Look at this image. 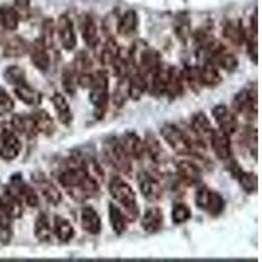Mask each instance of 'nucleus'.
Listing matches in <instances>:
<instances>
[{
    "label": "nucleus",
    "mask_w": 262,
    "mask_h": 262,
    "mask_svg": "<svg viewBox=\"0 0 262 262\" xmlns=\"http://www.w3.org/2000/svg\"><path fill=\"white\" fill-rule=\"evenodd\" d=\"M58 181L71 198L78 202H85L100 194L101 184H98L85 168V154L75 151L66 160L64 168L59 172Z\"/></svg>",
    "instance_id": "f257e3e1"
},
{
    "label": "nucleus",
    "mask_w": 262,
    "mask_h": 262,
    "mask_svg": "<svg viewBox=\"0 0 262 262\" xmlns=\"http://www.w3.org/2000/svg\"><path fill=\"white\" fill-rule=\"evenodd\" d=\"M109 193L112 198L118 203V207L122 210L127 221L133 222L139 216L137 194L134 189L119 176H113L109 181Z\"/></svg>",
    "instance_id": "f03ea898"
},
{
    "label": "nucleus",
    "mask_w": 262,
    "mask_h": 262,
    "mask_svg": "<svg viewBox=\"0 0 262 262\" xmlns=\"http://www.w3.org/2000/svg\"><path fill=\"white\" fill-rule=\"evenodd\" d=\"M90 100L95 107V116L101 119L106 113L109 101V76L105 70H98L93 74V81L90 86Z\"/></svg>",
    "instance_id": "7ed1b4c3"
},
{
    "label": "nucleus",
    "mask_w": 262,
    "mask_h": 262,
    "mask_svg": "<svg viewBox=\"0 0 262 262\" xmlns=\"http://www.w3.org/2000/svg\"><path fill=\"white\" fill-rule=\"evenodd\" d=\"M102 154L106 163L121 174L130 176L133 172V164L131 159L126 155L122 146L119 143L118 138L109 137L102 143Z\"/></svg>",
    "instance_id": "20e7f679"
},
{
    "label": "nucleus",
    "mask_w": 262,
    "mask_h": 262,
    "mask_svg": "<svg viewBox=\"0 0 262 262\" xmlns=\"http://www.w3.org/2000/svg\"><path fill=\"white\" fill-rule=\"evenodd\" d=\"M160 134L163 139L169 144L170 148L176 152L177 155H191L188 137H186V134H185L181 127H179L174 123H165V125L161 126Z\"/></svg>",
    "instance_id": "39448f33"
},
{
    "label": "nucleus",
    "mask_w": 262,
    "mask_h": 262,
    "mask_svg": "<svg viewBox=\"0 0 262 262\" xmlns=\"http://www.w3.org/2000/svg\"><path fill=\"white\" fill-rule=\"evenodd\" d=\"M195 205L198 206V209L206 211L210 216L216 217L223 212L226 207V201L217 191L202 186L198 189L195 194Z\"/></svg>",
    "instance_id": "423d86ee"
},
{
    "label": "nucleus",
    "mask_w": 262,
    "mask_h": 262,
    "mask_svg": "<svg viewBox=\"0 0 262 262\" xmlns=\"http://www.w3.org/2000/svg\"><path fill=\"white\" fill-rule=\"evenodd\" d=\"M257 90L254 88H244L233 98V113L243 116L245 118H256L258 101H257Z\"/></svg>",
    "instance_id": "0eeeda50"
},
{
    "label": "nucleus",
    "mask_w": 262,
    "mask_h": 262,
    "mask_svg": "<svg viewBox=\"0 0 262 262\" xmlns=\"http://www.w3.org/2000/svg\"><path fill=\"white\" fill-rule=\"evenodd\" d=\"M8 189L23 205H27L28 207H33V209L39 205V196L37 190L32 185L28 184L21 174L12 176V179L9 180Z\"/></svg>",
    "instance_id": "6e6552de"
},
{
    "label": "nucleus",
    "mask_w": 262,
    "mask_h": 262,
    "mask_svg": "<svg viewBox=\"0 0 262 262\" xmlns=\"http://www.w3.org/2000/svg\"><path fill=\"white\" fill-rule=\"evenodd\" d=\"M23 149V143L12 127L3 128L0 133V159L4 161H13L17 159Z\"/></svg>",
    "instance_id": "1a4fd4ad"
},
{
    "label": "nucleus",
    "mask_w": 262,
    "mask_h": 262,
    "mask_svg": "<svg viewBox=\"0 0 262 262\" xmlns=\"http://www.w3.org/2000/svg\"><path fill=\"white\" fill-rule=\"evenodd\" d=\"M33 184L36 185V190L43 196V200L51 206H58L62 202L63 196L62 191L58 189V186L49 179L46 174L41 172L33 173L32 176Z\"/></svg>",
    "instance_id": "9d476101"
},
{
    "label": "nucleus",
    "mask_w": 262,
    "mask_h": 262,
    "mask_svg": "<svg viewBox=\"0 0 262 262\" xmlns=\"http://www.w3.org/2000/svg\"><path fill=\"white\" fill-rule=\"evenodd\" d=\"M139 190L144 200L148 202H158L163 196V186L158 177L148 170H140L137 176Z\"/></svg>",
    "instance_id": "9b49d317"
},
{
    "label": "nucleus",
    "mask_w": 262,
    "mask_h": 262,
    "mask_svg": "<svg viewBox=\"0 0 262 262\" xmlns=\"http://www.w3.org/2000/svg\"><path fill=\"white\" fill-rule=\"evenodd\" d=\"M57 29V36L59 38L60 45L64 50L72 51L76 45H78V38H76V33H75L74 23L70 18L69 15H60L55 25Z\"/></svg>",
    "instance_id": "f8f14e48"
},
{
    "label": "nucleus",
    "mask_w": 262,
    "mask_h": 262,
    "mask_svg": "<svg viewBox=\"0 0 262 262\" xmlns=\"http://www.w3.org/2000/svg\"><path fill=\"white\" fill-rule=\"evenodd\" d=\"M119 143L122 146L123 151L131 160H142L146 156L144 149V140L134 133V131H126L118 138Z\"/></svg>",
    "instance_id": "ddd939ff"
},
{
    "label": "nucleus",
    "mask_w": 262,
    "mask_h": 262,
    "mask_svg": "<svg viewBox=\"0 0 262 262\" xmlns=\"http://www.w3.org/2000/svg\"><path fill=\"white\" fill-rule=\"evenodd\" d=\"M0 212L8 215L13 221L20 219L24 212V205L13 195L8 186L3 185H0Z\"/></svg>",
    "instance_id": "4468645a"
},
{
    "label": "nucleus",
    "mask_w": 262,
    "mask_h": 262,
    "mask_svg": "<svg viewBox=\"0 0 262 262\" xmlns=\"http://www.w3.org/2000/svg\"><path fill=\"white\" fill-rule=\"evenodd\" d=\"M28 53L30 55V62L38 71L48 72L51 66V57L49 54V49L45 43L41 41V38H37L29 43Z\"/></svg>",
    "instance_id": "2eb2a0df"
},
{
    "label": "nucleus",
    "mask_w": 262,
    "mask_h": 262,
    "mask_svg": "<svg viewBox=\"0 0 262 262\" xmlns=\"http://www.w3.org/2000/svg\"><path fill=\"white\" fill-rule=\"evenodd\" d=\"M212 117L219 125V128L227 133L228 135H233L238 130V121L236 114L226 105H216L211 112Z\"/></svg>",
    "instance_id": "dca6fc26"
},
{
    "label": "nucleus",
    "mask_w": 262,
    "mask_h": 262,
    "mask_svg": "<svg viewBox=\"0 0 262 262\" xmlns=\"http://www.w3.org/2000/svg\"><path fill=\"white\" fill-rule=\"evenodd\" d=\"M176 173L180 181L186 185V186H195V185H200L202 182L201 168L193 161H176Z\"/></svg>",
    "instance_id": "f3484780"
},
{
    "label": "nucleus",
    "mask_w": 262,
    "mask_h": 262,
    "mask_svg": "<svg viewBox=\"0 0 262 262\" xmlns=\"http://www.w3.org/2000/svg\"><path fill=\"white\" fill-rule=\"evenodd\" d=\"M210 144L214 151L215 156L219 160H228L232 158V143H231V135L224 133L223 130L217 128L212 131L211 138H210Z\"/></svg>",
    "instance_id": "a211bd4d"
},
{
    "label": "nucleus",
    "mask_w": 262,
    "mask_h": 262,
    "mask_svg": "<svg viewBox=\"0 0 262 262\" xmlns=\"http://www.w3.org/2000/svg\"><path fill=\"white\" fill-rule=\"evenodd\" d=\"M79 27H80L81 37L85 42L86 48L96 49L100 43V37H98V29L96 20L91 13H83L79 18Z\"/></svg>",
    "instance_id": "6ab92c4d"
},
{
    "label": "nucleus",
    "mask_w": 262,
    "mask_h": 262,
    "mask_svg": "<svg viewBox=\"0 0 262 262\" xmlns=\"http://www.w3.org/2000/svg\"><path fill=\"white\" fill-rule=\"evenodd\" d=\"M144 149H146V156H148L151 163L155 164L158 168L163 167L168 161L167 152L152 133H147L146 139H144Z\"/></svg>",
    "instance_id": "aec40b11"
},
{
    "label": "nucleus",
    "mask_w": 262,
    "mask_h": 262,
    "mask_svg": "<svg viewBox=\"0 0 262 262\" xmlns=\"http://www.w3.org/2000/svg\"><path fill=\"white\" fill-rule=\"evenodd\" d=\"M9 125L18 135H23L28 139H34L38 135L36 123L30 114H13Z\"/></svg>",
    "instance_id": "412c9836"
},
{
    "label": "nucleus",
    "mask_w": 262,
    "mask_h": 262,
    "mask_svg": "<svg viewBox=\"0 0 262 262\" xmlns=\"http://www.w3.org/2000/svg\"><path fill=\"white\" fill-rule=\"evenodd\" d=\"M80 223L81 228H83L85 232L91 233V235L96 236L100 235V232H101V217H100L97 211H96L93 207H91V206H84L83 209H81Z\"/></svg>",
    "instance_id": "4be33fe9"
},
{
    "label": "nucleus",
    "mask_w": 262,
    "mask_h": 262,
    "mask_svg": "<svg viewBox=\"0 0 262 262\" xmlns=\"http://www.w3.org/2000/svg\"><path fill=\"white\" fill-rule=\"evenodd\" d=\"M257 12L250 20V28L245 29L244 43L247 45L248 55L254 64H258V29H257Z\"/></svg>",
    "instance_id": "5701e85b"
},
{
    "label": "nucleus",
    "mask_w": 262,
    "mask_h": 262,
    "mask_svg": "<svg viewBox=\"0 0 262 262\" xmlns=\"http://www.w3.org/2000/svg\"><path fill=\"white\" fill-rule=\"evenodd\" d=\"M140 226L147 233L159 232L164 226V214L159 207H149L142 216Z\"/></svg>",
    "instance_id": "b1692460"
},
{
    "label": "nucleus",
    "mask_w": 262,
    "mask_h": 262,
    "mask_svg": "<svg viewBox=\"0 0 262 262\" xmlns=\"http://www.w3.org/2000/svg\"><path fill=\"white\" fill-rule=\"evenodd\" d=\"M184 79H182V72L176 66H170L169 78H168L164 96H167L170 100H176L177 97L184 93Z\"/></svg>",
    "instance_id": "393cba45"
},
{
    "label": "nucleus",
    "mask_w": 262,
    "mask_h": 262,
    "mask_svg": "<svg viewBox=\"0 0 262 262\" xmlns=\"http://www.w3.org/2000/svg\"><path fill=\"white\" fill-rule=\"evenodd\" d=\"M190 128L203 140V142H205V143L210 142V138H211L212 131H214L209 117L206 116L203 112H198V113H195L191 117Z\"/></svg>",
    "instance_id": "a878e982"
},
{
    "label": "nucleus",
    "mask_w": 262,
    "mask_h": 262,
    "mask_svg": "<svg viewBox=\"0 0 262 262\" xmlns=\"http://www.w3.org/2000/svg\"><path fill=\"white\" fill-rule=\"evenodd\" d=\"M53 232L54 236L63 244H67L74 238L75 229L71 222L60 215H55L53 221Z\"/></svg>",
    "instance_id": "bb28decb"
},
{
    "label": "nucleus",
    "mask_w": 262,
    "mask_h": 262,
    "mask_svg": "<svg viewBox=\"0 0 262 262\" xmlns=\"http://www.w3.org/2000/svg\"><path fill=\"white\" fill-rule=\"evenodd\" d=\"M51 104H53L54 109H55V113H57L60 123L64 126L71 125L72 121H74V114H72L71 106H70L67 98L62 93H55L51 97Z\"/></svg>",
    "instance_id": "cd10ccee"
},
{
    "label": "nucleus",
    "mask_w": 262,
    "mask_h": 262,
    "mask_svg": "<svg viewBox=\"0 0 262 262\" xmlns=\"http://www.w3.org/2000/svg\"><path fill=\"white\" fill-rule=\"evenodd\" d=\"M13 88H15L16 97L28 106L37 107L42 102L41 92L37 91L36 88H33L29 83L21 84V85L13 86Z\"/></svg>",
    "instance_id": "c85d7f7f"
},
{
    "label": "nucleus",
    "mask_w": 262,
    "mask_h": 262,
    "mask_svg": "<svg viewBox=\"0 0 262 262\" xmlns=\"http://www.w3.org/2000/svg\"><path fill=\"white\" fill-rule=\"evenodd\" d=\"M53 235V223L50 222V217L45 212H41L34 222V236L39 243L46 244L51 242Z\"/></svg>",
    "instance_id": "c756f323"
},
{
    "label": "nucleus",
    "mask_w": 262,
    "mask_h": 262,
    "mask_svg": "<svg viewBox=\"0 0 262 262\" xmlns=\"http://www.w3.org/2000/svg\"><path fill=\"white\" fill-rule=\"evenodd\" d=\"M147 91H148V83L146 81V79L137 70L131 72L128 76V98L134 100V101H139Z\"/></svg>",
    "instance_id": "7c9ffc66"
},
{
    "label": "nucleus",
    "mask_w": 262,
    "mask_h": 262,
    "mask_svg": "<svg viewBox=\"0 0 262 262\" xmlns=\"http://www.w3.org/2000/svg\"><path fill=\"white\" fill-rule=\"evenodd\" d=\"M223 36L226 37L232 45H244L245 28L243 27V21H227L223 28Z\"/></svg>",
    "instance_id": "2f4dec72"
},
{
    "label": "nucleus",
    "mask_w": 262,
    "mask_h": 262,
    "mask_svg": "<svg viewBox=\"0 0 262 262\" xmlns=\"http://www.w3.org/2000/svg\"><path fill=\"white\" fill-rule=\"evenodd\" d=\"M201 69V81L203 86H209V88H215L222 83L221 72L217 70L216 66L211 60H206L202 64Z\"/></svg>",
    "instance_id": "473e14b6"
},
{
    "label": "nucleus",
    "mask_w": 262,
    "mask_h": 262,
    "mask_svg": "<svg viewBox=\"0 0 262 262\" xmlns=\"http://www.w3.org/2000/svg\"><path fill=\"white\" fill-rule=\"evenodd\" d=\"M29 43L20 36H13L4 43L3 55L6 58H20L28 53Z\"/></svg>",
    "instance_id": "72a5a7b5"
},
{
    "label": "nucleus",
    "mask_w": 262,
    "mask_h": 262,
    "mask_svg": "<svg viewBox=\"0 0 262 262\" xmlns=\"http://www.w3.org/2000/svg\"><path fill=\"white\" fill-rule=\"evenodd\" d=\"M119 53H121V48H119L116 39L113 37H107L106 42L104 43V48L100 53V62H101L102 67L112 69V66L117 60Z\"/></svg>",
    "instance_id": "f704fd0d"
},
{
    "label": "nucleus",
    "mask_w": 262,
    "mask_h": 262,
    "mask_svg": "<svg viewBox=\"0 0 262 262\" xmlns=\"http://www.w3.org/2000/svg\"><path fill=\"white\" fill-rule=\"evenodd\" d=\"M30 116L33 117V121L36 123L37 131L38 134L43 135H51L54 134V130H55V123H54V119L50 114L48 113L43 109H37L36 112H33Z\"/></svg>",
    "instance_id": "c9c22d12"
},
{
    "label": "nucleus",
    "mask_w": 262,
    "mask_h": 262,
    "mask_svg": "<svg viewBox=\"0 0 262 262\" xmlns=\"http://www.w3.org/2000/svg\"><path fill=\"white\" fill-rule=\"evenodd\" d=\"M138 28V13L134 9H128L121 16V18L117 23V32L121 36L128 37L133 33H135Z\"/></svg>",
    "instance_id": "e433bc0d"
},
{
    "label": "nucleus",
    "mask_w": 262,
    "mask_h": 262,
    "mask_svg": "<svg viewBox=\"0 0 262 262\" xmlns=\"http://www.w3.org/2000/svg\"><path fill=\"white\" fill-rule=\"evenodd\" d=\"M20 15L13 6L0 7V24L8 32H15L20 24Z\"/></svg>",
    "instance_id": "4c0bfd02"
},
{
    "label": "nucleus",
    "mask_w": 262,
    "mask_h": 262,
    "mask_svg": "<svg viewBox=\"0 0 262 262\" xmlns=\"http://www.w3.org/2000/svg\"><path fill=\"white\" fill-rule=\"evenodd\" d=\"M109 222L114 232L118 236L123 235L127 229V217L114 203H109Z\"/></svg>",
    "instance_id": "58836bf2"
},
{
    "label": "nucleus",
    "mask_w": 262,
    "mask_h": 262,
    "mask_svg": "<svg viewBox=\"0 0 262 262\" xmlns=\"http://www.w3.org/2000/svg\"><path fill=\"white\" fill-rule=\"evenodd\" d=\"M182 72V79L184 83L188 84L194 92H200L202 88V81H201V69L198 66H186Z\"/></svg>",
    "instance_id": "ea45409f"
},
{
    "label": "nucleus",
    "mask_w": 262,
    "mask_h": 262,
    "mask_svg": "<svg viewBox=\"0 0 262 262\" xmlns=\"http://www.w3.org/2000/svg\"><path fill=\"white\" fill-rule=\"evenodd\" d=\"M62 86L64 92L70 96H74L78 88V75L75 72L74 66L67 64L62 71Z\"/></svg>",
    "instance_id": "a19ab883"
},
{
    "label": "nucleus",
    "mask_w": 262,
    "mask_h": 262,
    "mask_svg": "<svg viewBox=\"0 0 262 262\" xmlns=\"http://www.w3.org/2000/svg\"><path fill=\"white\" fill-rule=\"evenodd\" d=\"M170 217H172V223L176 224V226L185 224L186 222L190 221V217H191L190 207L182 202H176L172 207Z\"/></svg>",
    "instance_id": "79ce46f5"
},
{
    "label": "nucleus",
    "mask_w": 262,
    "mask_h": 262,
    "mask_svg": "<svg viewBox=\"0 0 262 262\" xmlns=\"http://www.w3.org/2000/svg\"><path fill=\"white\" fill-rule=\"evenodd\" d=\"M4 79L8 84L13 86L21 85V84L28 83L27 80V74L20 66H8L3 74Z\"/></svg>",
    "instance_id": "37998d69"
},
{
    "label": "nucleus",
    "mask_w": 262,
    "mask_h": 262,
    "mask_svg": "<svg viewBox=\"0 0 262 262\" xmlns=\"http://www.w3.org/2000/svg\"><path fill=\"white\" fill-rule=\"evenodd\" d=\"M12 217L0 212V244L8 245L11 244L13 238V227Z\"/></svg>",
    "instance_id": "c03bdc74"
},
{
    "label": "nucleus",
    "mask_w": 262,
    "mask_h": 262,
    "mask_svg": "<svg viewBox=\"0 0 262 262\" xmlns=\"http://www.w3.org/2000/svg\"><path fill=\"white\" fill-rule=\"evenodd\" d=\"M72 66H74V70L75 72H76V75L92 72V59H91L88 51H79V53L76 54V57H75L74 62H72Z\"/></svg>",
    "instance_id": "a18cd8bd"
},
{
    "label": "nucleus",
    "mask_w": 262,
    "mask_h": 262,
    "mask_svg": "<svg viewBox=\"0 0 262 262\" xmlns=\"http://www.w3.org/2000/svg\"><path fill=\"white\" fill-rule=\"evenodd\" d=\"M238 182H240V186L243 188V190L248 194H254L257 193V189H258V177H257L256 173L253 172H245L243 170L237 177Z\"/></svg>",
    "instance_id": "49530a36"
},
{
    "label": "nucleus",
    "mask_w": 262,
    "mask_h": 262,
    "mask_svg": "<svg viewBox=\"0 0 262 262\" xmlns=\"http://www.w3.org/2000/svg\"><path fill=\"white\" fill-rule=\"evenodd\" d=\"M126 98H128V76L118 79V84H117V88L114 91L113 96L114 106L122 107L125 102L127 101Z\"/></svg>",
    "instance_id": "de8ad7c7"
},
{
    "label": "nucleus",
    "mask_w": 262,
    "mask_h": 262,
    "mask_svg": "<svg viewBox=\"0 0 262 262\" xmlns=\"http://www.w3.org/2000/svg\"><path fill=\"white\" fill-rule=\"evenodd\" d=\"M57 34V29H55V24H54V21L51 18H46L43 21V24H42V29H41V41L45 43L46 48L50 50L53 49L54 46V36Z\"/></svg>",
    "instance_id": "09e8293b"
},
{
    "label": "nucleus",
    "mask_w": 262,
    "mask_h": 262,
    "mask_svg": "<svg viewBox=\"0 0 262 262\" xmlns=\"http://www.w3.org/2000/svg\"><path fill=\"white\" fill-rule=\"evenodd\" d=\"M15 107V101L4 88L0 86V114L11 113Z\"/></svg>",
    "instance_id": "8fccbe9b"
},
{
    "label": "nucleus",
    "mask_w": 262,
    "mask_h": 262,
    "mask_svg": "<svg viewBox=\"0 0 262 262\" xmlns=\"http://www.w3.org/2000/svg\"><path fill=\"white\" fill-rule=\"evenodd\" d=\"M177 20H179V23L176 24L177 36L185 42L190 36V21H189L188 17H184V16H179Z\"/></svg>",
    "instance_id": "3c124183"
},
{
    "label": "nucleus",
    "mask_w": 262,
    "mask_h": 262,
    "mask_svg": "<svg viewBox=\"0 0 262 262\" xmlns=\"http://www.w3.org/2000/svg\"><path fill=\"white\" fill-rule=\"evenodd\" d=\"M257 128H250L249 133L247 134V137H245V144L248 146V148H249L250 151V155H253V159L254 160H257V151H258V143H257V140H258V137H257Z\"/></svg>",
    "instance_id": "603ef678"
},
{
    "label": "nucleus",
    "mask_w": 262,
    "mask_h": 262,
    "mask_svg": "<svg viewBox=\"0 0 262 262\" xmlns=\"http://www.w3.org/2000/svg\"><path fill=\"white\" fill-rule=\"evenodd\" d=\"M21 18H27L30 13V0H15L13 4Z\"/></svg>",
    "instance_id": "864d4df0"
}]
</instances>
